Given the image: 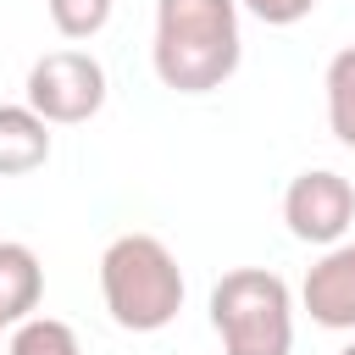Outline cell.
Segmentation results:
<instances>
[{"instance_id": "1", "label": "cell", "mask_w": 355, "mask_h": 355, "mask_svg": "<svg viewBox=\"0 0 355 355\" xmlns=\"http://www.w3.org/2000/svg\"><path fill=\"white\" fill-rule=\"evenodd\" d=\"M244 61L239 0H155L150 67L172 94H211Z\"/></svg>"}, {"instance_id": "2", "label": "cell", "mask_w": 355, "mask_h": 355, "mask_svg": "<svg viewBox=\"0 0 355 355\" xmlns=\"http://www.w3.org/2000/svg\"><path fill=\"white\" fill-rule=\"evenodd\" d=\"M183 266L155 233H116L100 255V300L122 333H161L183 311Z\"/></svg>"}, {"instance_id": "3", "label": "cell", "mask_w": 355, "mask_h": 355, "mask_svg": "<svg viewBox=\"0 0 355 355\" xmlns=\"http://www.w3.org/2000/svg\"><path fill=\"white\" fill-rule=\"evenodd\" d=\"M211 327L222 338V355H288L294 288L266 266H233L211 288Z\"/></svg>"}, {"instance_id": "4", "label": "cell", "mask_w": 355, "mask_h": 355, "mask_svg": "<svg viewBox=\"0 0 355 355\" xmlns=\"http://www.w3.org/2000/svg\"><path fill=\"white\" fill-rule=\"evenodd\" d=\"M111 83H105V67L89 55V50H44L33 67H28V83H22V105L33 116H44L50 128H72V122H89L100 105H105Z\"/></svg>"}, {"instance_id": "5", "label": "cell", "mask_w": 355, "mask_h": 355, "mask_svg": "<svg viewBox=\"0 0 355 355\" xmlns=\"http://www.w3.org/2000/svg\"><path fill=\"white\" fill-rule=\"evenodd\" d=\"M283 222H288V233L300 244H316V250L338 244L349 233V222H355V183L344 172H333V166L300 172L283 189Z\"/></svg>"}, {"instance_id": "6", "label": "cell", "mask_w": 355, "mask_h": 355, "mask_svg": "<svg viewBox=\"0 0 355 355\" xmlns=\"http://www.w3.org/2000/svg\"><path fill=\"white\" fill-rule=\"evenodd\" d=\"M300 305L327 333H355V239H338L316 255L300 283Z\"/></svg>"}, {"instance_id": "7", "label": "cell", "mask_w": 355, "mask_h": 355, "mask_svg": "<svg viewBox=\"0 0 355 355\" xmlns=\"http://www.w3.org/2000/svg\"><path fill=\"white\" fill-rule=\"evenodd\" d=\"M50 161V122L22 100H0V178H28Z\"/></svg>"}, {"instance_id": "8", "label": "cell", "mask_w": 355, "mask_h": 355, "mask_svg": "<svg viewBox=\"0 0 355 355\" xmlns=\"http://www.w3.org/2000/svg\"><path fill=\"white\" fill-rule=\"evenodd\" d=\"M39 300H44V266L28 244L17 239H0V322L17 327L28 316H39Z\"/></svg>"}, {"instance_id": "9", "label": "cell", "mask_w": 355, "mask_h": 355, "mask_svg": "<svg viewBox=\"0 0 355 355\" xmlns=\"http://www.w3.org/2000/svg\"><path fill=\"white\" fill-rule=\"evenodd\" d=\"M322 89H327V128L344 150H355V44H344L327 72H322Z\"/></svg>"}, {"instance_id": "10", "label": "cell", "mask_w": 355, "mask_h": 355, "mask_svg": "<svg viewBox=\"0 0 355 355\" xmlns=\"http://www.w3.org/2000/svg\"><path fill=\"white\" fill-rule=\"evenodd\" d=\"M6 355H83V344L61 316H28V322L11 327Z\"/></svg>"}, {"instance_id": "11", "label": "cell", "mask_w": 355, "mask_h": 355, "mask_svg": "<svg viewBox=\"0 0 355 355\" xmlns=\"http://www.w3.org/2000/svg\"><path fill=\"white\" fill-rule=\"evenodd\" d=\"M111 6L116 0H44V11H50V28L61 33V39H94L105 22H111Z\"/></svg>"}, {"instance_id": "12", "label": "cell", "mask_w": 355, "mask_h": 355, "mask_svg": "<svg viewBox=\"0 0 355 355\" xmlns=\"http://www.w3.org/2000/svg\"><path fill=\"white\" fill-rule=\"evenodd\" d=\"M250 17H261L266 28H294V22H305L311 11H316V0H239Z\"/></svg>"}, {"instance_id": "13", "label": "cell", "mask_w": 355, "mask_h": 355, "mask_svg": "<svg viewBox=\"0 0 355 355\" xmlns=\"http://www.w3.org/2000/svg\"><path fill=\"white\" fill-rule=\"evenodd\" d=\"M338 355H355V338H349V344H344V349H338Z\"/></svg>"}, {"instance_id": "14", "label": "cell", "mask_w": 355, "mask_h": 355, "mask_svg": "<svg viewBox=\"0 0 355 355\" xmlns=\"http://www.w3.org/2000/svg\"><path fill=\"white\" fill-rule=\"evenodd\" d=\"M0 333H6V322H0Z\"/></svg>"}]
</instances>
